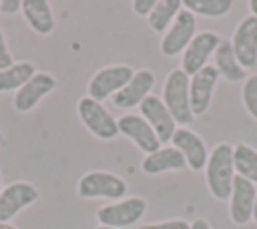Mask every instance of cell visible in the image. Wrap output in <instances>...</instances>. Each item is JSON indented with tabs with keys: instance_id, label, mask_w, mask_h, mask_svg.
Wrapping results in <instances>:
<instances>
[{
	"instance_id": "obj_1",
	"label": "cell",
	"mask_w": 257,
	"mask_h": 229,
	"mask_svg": "<svg viewBox=\"0 0 257 229\" xmlns=\"http://www.w3.org/2000/svg\"><path fill=\"white\" fill-rule=\"evenodd\" d=\"M235 161H233V145L219 143L209 153L207 165H205V181L209 193L217 201H227L233 191L235 181Z\"/></svg>"
},
{
	"instance_id": "obj_2",
	"label": "cell",
	"mask_w": 257,
	"mask_h": 229,
	"mask_svg": "<svg viewBox=\"0 0 257 229\" xmlns=\"http://www.w3.org/2000/svg\"><path fill=\"white\" fill-rule=\"evenodd\" d=\"M189 80L191 76L185 74L181 68H173L163 84V96L161 100L173 114L177 125L187 127L193 123V110H191V94H189Z\"/></svg>"
},
{
	"instance_id": "obj_3",
	"label": "cell",
	"mask_w": 257,
	"mask_h": 229,
	"mask_svg": "<svg viewBox=\"0 0 257 229\" xmlns=\"http://www.w3.org/2000/svg\"><path fill=\"white\" fill-rule=\"evenodd\" d=\"M76 112H78L80 123L86 127V131L94 135L96 139L110 141L118 135L116 119L106 110V106H102V102L90 98L88 94L76 102Z\"/></svg>"
},
{
	"instance_id": "obj_4",
	"label": "cell",
	"mask_w": 257,
	"mask_h": 229,
	"mask_svg": "<svg viewBox=\"0 0 257 229\" xmlns=\"http://www.w3.org/2000/svg\"><path fill=\"white\" fill-rule=\"evenodd\" d=\"M78 197L82 199H110L120 201L126 195V183L108 171H88L78 181Z\"/></svg>"
},
{
	"instance_id": "obj_5",
	"label": "cell",
	"mask_w": 257,
	"mask_h": 229,
	"mask_svg": "<svg viewBox=\"0 0 257 229\" xmlns=\"http://www.w3.org/2000/svg\"><path fill=\"white\" fill-rule=\"evenodd\" d=\"M135 70L128 64H110L104 66L100 70H96L92 74V78L88 80V96L102 102L106 98H112L118 90H122L128 80L133 78Z\"/></svg>"
},
{
	"instance_id": "obj_6",
	"label": "cell",
	"mask_w": 257,
	"mask_h": 229,
	"mask_svg": "<svg viewBox=\"0 0 257 229\" xmlns=\"http://www.w3.org/2000/svg\"><path fill=\"white\" fill-rule=\"evenodd\" d=\"M147 211V203L143 197H124L116 203H108L96 209V219L104 227L124 229L135 225Z\"/></svg>"
},
{
	"instance_id": "obj_7",
	"label": "cell",
	"mask_w": 257,
	"mask_h": 229,
	"mask_svg": "<svg viewBox=\"0 0 257 229\" xmlns=\"http://www.w3.org/2000/svg\"><path fill=\"white\" fill-rule=\"evenodd\" d=\"M195 34H197V18L193 12L183 8L161 40V54L171 58L185 52V48L195 38Z\"/></svg>"
},
{
	"instance_id": "obj_8",
	"label": "cell",
	"mask_w": 257,
	"mask_h": 229,
	"mask_svg": "<svg viewBox=\"0 0 257 229\" xmlns=\"http://www.w3.org/2000/svg\"><path fill=\"white\" fill-rule=\"evenodd\" d=\"M219 42H221V36L217 32H213V30H205V32L195 34V38L189 42V46L183 52L181 70L185 74H189V76L197 74L201 68L207 66V62L215 54Z\"/></svg>"
},
{
	"instance_id": "obj_9",
	"label": "cell",
	"mask_w": 257,
	"mask_h": 229,
	"mask_svg": "<svg viewBox=\"0 0 257 229\" xmlns=\"http://www.w3.org/2000/svg\"><path fill=\"white\" fill-rule=\"evenodd\" d=\"M40 197L38 189L28 181H14L0 191V223H10L14 215L36 203Z\"/></svg>"
},
{
	"instance_id": "obj_10",
	"label": "cell",
	"mask_w": 257,
	"mask_h": 229,
	"mask_svg": "<svg viewBox=\"0 0 257 229\" xmlns=\"http://www.w3.org/2000/svg\"><path fill=\"white\" fill-rule=\"evenodd\" d=\"M231 46L239 64L245 70H251L257 66V18L255 16L249 14L237 24L231 36Z\"/></svg>"
},
{
	"instance_id": "obj_11",
	"label": "cell",
	"mask_w": 257,
	"mask_h": 229,
	"mask_svg": "<svg viewBox=\"0 0 257 229\" xmlns=\"http://www.w3.org/2000/svg\"><path fill=\"white\" fill-rule=\"evenodd\" d=\"M219 80V72L213 64H207L189 80V94H191V110L193 117H203L213 100V92Z\"/></svg>"
},
{
	"instance_id": "obj_12",
	"label": "cell",
	"mask_w": 257,
	"mask_h": 229,
	"mask_svg": "<svg viewBox=\"0 0 257 229\" xmlns=\"http://www.w3.org/2000/svg\"><path fill=\"white\" fill-rule=\"evenodd\" d=\"M141 117L151 125V129L155 131V135L159 137L161 143H169L177 131V123L173 119V114L169 112V108L165 106V102L161 100V96L149 94L141 104H139Z\"/></svg>"
},
{
	"instance_id": "obj_13",
	"label": "cell",
	"mask_w": 257,
	"mask_h": 229,
	"mask_svg": "<svg viewBox=\"0 0 257 229\" xmlns=\"http://www.w3.org/2000/svg\"><path fill=\"white\" fill-rule=\"evenodd\" d=\"M116 123H118V133L124 135L126 139H131L145 155H151V153H155V151L161 149L159 137L155 135V131L151 129V125L141 114L126 112Z\"/></svg>"
},
{
	"instance_id": "obj_14",
	"label": "cell",
	"mask_w": 257,
	"mask_h": 229,
	"mask_svg": "<svg viewBox=\"0 0 257 229\" xmlns=\"http://www.w3.org/2000/svg\"><path fill=\"white\" fill-rule=\"evenodd\" d=\"M255 197H257V187L251 181L237 175L229 197V217L235 225H247L249 221H253Z\"/></svg>"
},
{
	"instance_id": "obj_15",
	"label": "cell",
	"mask_w": 257,
	"mask_h": 229,
	"mask_svg": "<svg viewBox=\"0 0 257 229\" xmlns=\"http://www.w3.org/2000/svg\"><path fill=\"white\" fill-rule=\"evenodd\" d=\"M173 147L181 151V155L187 161V167L193 171H203L209 159V151L205 141L201 139V135H197L195 131L187 129V127H177L173 139H171Z\"/></svg>"
},
{
	"instance_id": "obj_16",
	"label": "cell",
	"mask_w": 257,
	"mask_h": 229,
	"mask_svg": "<svg viewBox=\"0 0 257 229\" xmlns=\"http://www.w3.org/2000/svg\"><path fill=\"white\" fill-rule=\"evenodd\" d=\"M56 88V78L48 72H38L20 88L14 92V108L18 112H28L32 110L46 94H50Z\"/></svg>"
},
{
	"instance_id": "obj_17",
	"label": "cell",
	"mask_w": 257,
	"mask_h": 229,
	"mask_svg": "<svg viewBox=\"0 0 257 229\" xmlns=\"http://www.w3.org/2000/svg\"><path fill=\"white\" fill-rule=\"evenodd\" d=\"M153 86H155V74L149 68H141V70H135L128 84L122 90H118L110 100L116 108H133V106H139L151 94Z\"/></svg>"
},
{
	"instance_id": "obj_18",
	"label": "cell",
	"mask_w": 257,
	"mask_h": 229,
	"mask_svg": "<svg viewBox=\"0 0 257 229\" xmlns=\"http://www.w3.org/2000/svg\"><path fill=\"white\" fill-rule=\"evenodd\" d=\"M185 167H187L185 157L173 145L171 147H161L159 151L147 155L141 163V169L147 175H159V173H165V171H183Z\"/></svg>"
},
{
	"instance_id": "obj_19",
	"label": "cell",
	"mask_w": 257,
	"mask_h": 229,
	"mask_svg": "<svg viewBox=\"0 0 257 229\" xmlns=\"http://www.w3.org/2000/svg\"><path fill=\"white\" fill-rule=\"evenodd\" d=\"M26 24L36 34H50L54 30V14L46 0H22L20 8Z\"/></svg>"
},
{
	"instance_id": "obj_20",
	"label": "cell",
	"mask_w": 257,
	"mask_h": 229,
	"mask_svg": "<svg viewBox=\"0 0 257 229\" xmlns=\"http://www.w3.org/2000/svg\"><path fill=\"white\" fill-rule=\"evenodd\" d=\"M215 68L219 72V76H223L225 80L229 82H241L245 78V68L239 64L235 52H233V46H231V40H225L221 38L217 50H215Z\"/></svg>"
},
{
	"instance_id": "obj_21",
	"label": "cell",
	"mask_w": 257,
	"mask_h": 229,
	"mask_svg": "<svg viewBox=\"0 0 257 229\" xmlns=\"http://www.w3.org/2000/svg\"><path fill=\"white\" fill-rule=\"evenodd\" d=\"M181 10H183V0H157L153 12L147 16V22L151 30L167 32Z\"/></svg>"
},
{
	"instance_id": "obj_22",
	"label": "cell",
	"mask_w": 257,
	"mask_h": 229,
	"mask_svg": "<svg viewBox=\"0 0 257 229\" xmlns=\"http://www.w3.org/2000/svg\"><path fill=\"white\" fill-rule=\"evenodd\" d=\"M34 74L36 68L32 62H14L12 66L0 70V92L20 90Z\"/></svg>"
},
{
	"instance_id": "obj_23",
	"label": "cell",
	"mask_w": 257,
	"mask_h": 229,
	"mask_svg": "<svg viewBox=\"0 0 257 229\" xmlns=\"http://www.w3.org/2000/svg\"><path fill=\"white\" fill-rule=\"evenodd\" d=\"M233 161L235 173L257 187V149L247 143H239L233 147Z\"/></svg>"
},
{
	"instance_id": "obj_24",
	"label": "cell",
	"mask_w": 257,
	"mask_h": 229,
	"mask_svg": "<svg viewBox=\"0 0 257 229\" xmlns=\"http://www.w3.org/2000/svg\"><path fill=\"white\" fill-rule=\"evenodd\" d=\"M183 8L205 18H219L233 8V0H183Z\"/></svg>"
},
{
	"instance_id": "obj_25",
	"label": "cell",
	"mask_w": 257,
	"mask_h": 229,
	"mask_svg": "<svg viewBox=\"0 0 257 229\" xmlns=\"http://www.w3.org/2000/svg\"><path fill=\"white\" fill-rule=\"evenodd\" d=\"M241 100L245 110L251 114V119L257 121V74H251L249 78H245L241 88Z\"/></svg>"
},
{
	"instance_id": "obj_26",
	"label": "cell",
	"mask_w": 257,
	"mask_h": 229,
	"mask_svg": "<svg viewBox=\"0 0 257 229\" xmlns=\"http://www.w3.org/2000/svg\"><path fill=\"white\" fill-rule=\"evenodd\" d=\"M139 229H191V223L185 219H169L161 223H145Z\"/></svg>"
},
{
	"instance_id": "obj_27",
	"label": "cell",
	"mask_w": 257,
	"mask_h": 229,
	"mask_svg": "<svg viewBox=\"0 0 257 229\" xmlns=\"http://www.w3.org/2000/svg\"><path fill=\"white\" fill-rule=\"evenodd\" d=\"M12 64H14V62H12V54H10V48H8V42H6V36H4L2 28H0V70L8 68V66H12Z\"/></svg>"
},
{
	"instance_id": "obj_28",
	"label": "cell",
	"mask_w": 257,
	"mask_h": 229,
	"mask_svg": "<svg viewBox=\"0 0 257 229\" xmlns=\"http://www.w3.org/2000/svg\"><path fill=\"white\" fill-rule=\"evenodd\" d=\"M155 4H157V0H133V2H131V8H133L135 14H139V16H149V14L153 12Z\"/></svg>"
},
{
	"instance_id": "obj_29",
	"label": "cell",
	"mask_w": 257,
	"mask_h": 229,
	"mask_svg": "<svg viewBox=\"0 0 257 229\" xmlns=\"http://www.w3.org/2000/svg\"><path fill=\"white\" fill-rule=\"evenodd\" d=\"M20 8H22V0H0V12L4 14L20 12Z\"/></svg>"
},
{
	"instance_id": "obj_30",
	"label": "cell",
	"mask_w": 257,
	"mask_h": 229,
	"mask_svg": "<svg viewBox=\"0 0 257 229\" xmlns=\"http://www.w3.org/2000/svg\"><path fill=\"white\" fill-rule=\"evenodd\" d=\"M191 229H211V225H209V221H207V219L199 217V219H193Z\"/></svg>"
},
{
	"instance_id": "obj_31",
	"label": "cell",
	"mask_w": 257,
	"mask_h": 229,
	"mask_svg": "<svg viewBox=\"0 0 257 229\" xmlns=\"http://www.w3.org/2000/svg\"><path fill=\"white\" fill-rule=\"evenodd\" d=\"M249 10H251V16L257 18V0H251L249 2Z\"/></svg>"
},
{
	"instance_id": "obj_32",
	"label": "cell",
	"mask_w": 257,
	"mask_h": 229,
	"mask_svg": "<svg viewBox=\"0 0 257 229\" xmlns=\"http://www.w3.org/2000/svg\"><path fill=\"white\" fill-rule=\"evenodd\" d=\"M253 221L257 223V197H255V207H253Z\"/></svg>"
},
{
	"instance_id": "obj_33",
	"label": "cell",
	"mask_w": 257,
	"mask_h": 229,
	"mask_svg": "<svg viewBox=\"0 0 257 229\" xmlns=\"http://www.w3.org/2000/svg\"><path fill=\"white\" fill-rule=\"evenodd\" d=\"M0 229H16V227L10 225V223H0Z\"/></svg>"
},
{
	"instance_id": "obj_34",
	"label": "cell",
	"mask_w": 257,
	"mask_h": 229,
	"mask_svg": "<svg viewBox=\"0 0 257 229\" xmlns=\"http://www.w3.org/2000/svg\"><path fill=\"white\" fill-rule=\"evenodd\" d=\"M94 229H112V227H104V225H98V227H94Z\"/></svg>"
},
{
	"instance_id": "obj_35",
	"label": "cell",
	"mask_w": 257,
	"mask_h": 229,
	"mask_svg": "<svg viewBox=\"0 0 257 229\" xmlns=\"http://www.w3.org/2000/svg\"><path fill=\"white\" fill-rule=\"evenodd\" d=\"M2 189H4V187H2V175H0V191H2Z\"/></svg>"
},
{
	"instance_id": "obj_36",
	"label": "cell",
	"mask_w": 257,
	"mask_h": 229,
	"mask_svg": "<svg viewBox=\"0 0 257 229\" xmlns=\"http://www.w3.org/2000/svg\"><path fill=\"white\" fill-rule=\"evenodd\" d=\"M2 139H4V137H2V133H0V145H2Z\"/></svg>"
}]
</instances>
